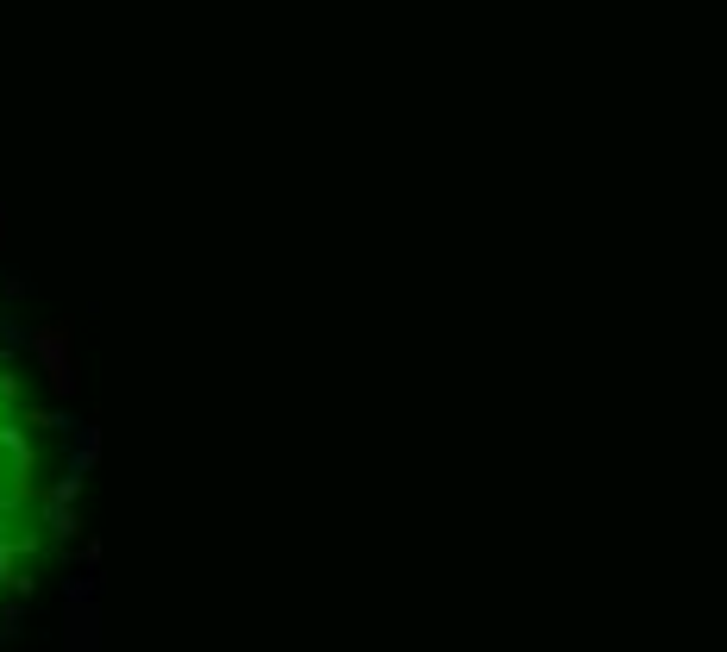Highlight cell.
<instances>
[{"instance_id":"cell-1","label":"cell","mask_w":727,"mask_h":652,"mask_svg":"<svg viewBox=\"0 0 727 652\" xmlns=\"http://www.w3.org/2000/svg\"><path fill=\"white\" fill-rule=\"evenodd\" d=\"M32 345H38V358H44V370H51V383H57V389H69V383H76V377H69V352H63V333H38Z\"/></svg>"}]
</instances>
